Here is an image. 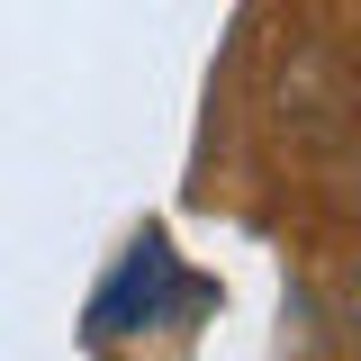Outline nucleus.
I'll use <instances>...</instances> for the list:
<instances>
[{
	"mask_svg": "<svg viewBox=\"0 0 361 361\" xmlns=\"http://www.w3.org/2000/svg\"><path fill=\"white\" fill-rule=\"evenodd\" d=\"M353 334H361V280H353Z\"/></svg>",
	"mask_w": 361,
	"mask_h": 361,
	"instance_id": "f03ea898",
	"label": "nucleus"
},
{
	"mask_svg": "<svg viewBox=\"0 0 361 361\" xmlns=\"http://www.w3.org/2000/svg\"><path fill=\"white\" fill-rule=\"evenodd\" d=\"M353 208H361V163H353Z\"/></svg>",
	"mask_w": 361,
	"mask_h": 361,
	"instance_id": "7ed1b4c3",
	"label": "nucleus"
},
{
	"mask_svg": "<svg viewBox=\"0 0 361 361\" xmlns=\"http://www.w3.org/2000/svg\"><path fill=\"white\" fill-rule=\"evenodd\" d=\"M180 298V262L163 235H145L127 262H118V280L99 289V307H90V334H135V325H154V316Z\"/></svg>",
	"mask_w": 361,
	"mask_h": 361,
	"instance_id": "f257e3e1",
	"label": "nucleus"
}]
</instances>
